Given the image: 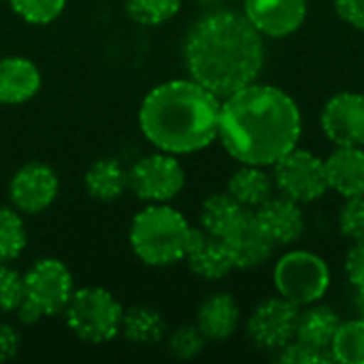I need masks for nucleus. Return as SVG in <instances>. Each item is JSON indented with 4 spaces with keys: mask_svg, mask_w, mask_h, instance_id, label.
I'll use <instances>...</instances> for the list:
<instances>
[{
    "mask_svg": "<svg viewBox=\"0 0 364 364\" xmlns=\"http://www.w3.org/2000/svg\"><path fill=\"white\" fill-rule=\"evenodd\" d=\"M218 136L241 164L273 166L301 139L299 105L284 90L254 81L224 98Z\"/></svg>",
    "mask_w": 364,
    "mask_h": 364,
    "instance_id": "f257e3e1",
    "label": "nucleus"
},
{
    "mask_svg": "<svg viewBox=\"0 0 364 364\" xmlns=\"http://www.w3.org/2000/svg\"><path fill=\"white\" fill-rule=\"evenodd\" d=\"M183 53L192 79L222 100L254 83L264 62L260 32L245 15L230 11L198 19L186 38Z\"/></svg>",
    "mask_w": 364,
    "mask_h": 364,
    "instance_id": "f03ea898",
    "label": "nucleus"
},
{
    "mask_svg": "<svg viewBox=\"0 0 364 364\" xmlns=\"http://www.w3.org/2000/svg\"><path fill=\"white\" fill-rule=\"evenodd\" d=\"M220 107V98L194 79L166 81L145 96L139 124L160 151L194 154L218 139Z\"/></svg>",
    "mask_w": 364,
    "mask_h": 364,
    "instance_id": "7ed1b4c3",
    "label": "nucleus"
},
{
    "mask_svg": "<svg viewBox=\"0 0 364 364\" xmlns=\"http://www.w3.org/2000/svg\"><path fill=\"white\" fill-rule=\"evenodd\" d=\"M192 226L188 220L164 205L143 209L130 226V245L149 267H168L186 258Z\"/></svg>",
    "mask_w": 364,
    "mask_h": 364,
    "instance_id": "20e7f679",
    "label": "nucleus"
},
{
    "mask_svg": "<svg viewBox=\"0 0 364 364\" xmlns=\"http://www.w3.org/2000/svg\"><path fill=\"white\" fill-rule=\"evenodd\" d=\"M64 316L68 328L79 339L105 343L122 331L124 309L111 292L102 288H83L73 292Z\"/></svg>",
    "mask_w": 364,
    "mask_h": 364,
    "instance_id": "39448f33",
    "label": "nucleus"
},
{
    "mask_svg": "<svg viewBox=\"0 0 364 364\" xmlns=\"http://www.w3.org/2000/svg\"><path fill=\"white\" fill-rule=\"evenodd\" d=\"M279 296L303 307L320 301L331 286L328 264L311 252L286 254L273 271Z\"/></svg>",
    "mask_w": 364,
    "mask_h": 364,
    "instance_id": "423d86ee",
    "label": "nucleus"
},
{
    "mask_svg": "<svg viewBox=\"0 0 364 364\" xmlns=\"http://www.w3.org/2000/svg\"><path fill=\"white\" fill-rule=\"evenodd\" d=\"M273 183L294 203H314L328 190L326 164L307 149H290L273 164Z\"/></svg>",
    "mask_w": 364,
    "mask_h": 364,
    "instance_id": "0eeeda50",
    "label": "nucleus"
},
{
    "mask_svg": "<svg viewBox=\"0 0 364 364\" xmlns=\"http://www.w3.org/2000/svg\"><path fill=\"white\" fill-rule=\"evenodd\" d=\"M186 183L181 164L173 154H151L141 158L128 171V188L149 203H164L175 198Z\"/></svg>",
    "mask_w": 364,
    "mask_h": 364,
    "instance_id": "6e6552de",
    "label": "nucleus"
},
{
    "mask_svg": "<svg viewBox=\"0 0 364 364\" xmlns=\"http://www.w3.org/2000/svg\"><path fill=\"white\" fill-rule=\"evenodd\" d=\"M26 299L41 309L43 316L64 314L75 288L68 267L55 258H43L23 275Z\"/></svg>",
    "mask_w": 364,
    "mask_h": 364,
    "instance_id": "1a4fd4ad",
    "label": "nucleus"
},
{
    "mask_svg": "<svg viewBox=\"0 0 364 364\" xmlns=\"http://www.w3.org/2000/svg\"><path fill=\"white\" fill-rule=\"evenodd\" d=\"M299 316V305L288 299H267L254 309L247 322V335L260 350H282L296 337Z\"/></svg>",
    "mask_w": 364,
    "mask_h": 364,
    "instance_id": "9d476101",
    "label": "nucleus"
},
{
    "mask_svg": "<svg viewBox=\"0 0 364 364\" xmlns=\"http://www.w3.org/2000/svg\"><path fill=\"white\" fill-rule=\"evenodd\" d=\"M322 130L337 147L364 145V94L341 92L322 109Z\"/></svg>",
    "mask_w": 364,
    "mask_h": 364,
    "instance_id": "9b49d317",
    "label": "nucleus"
},
{
    "mask_svg": "<svg viewBox=\"0 0 364 364\" xmlns=\"http://www.w3.org/2000/svg\"><path fill=\"white\" fill-rule=\"evenodd\" d=\"M58 190L60 181L55 171L43 162H30L13 175L9 196L15 209L23 213H41L55 200Z\"/></svg>",
    "mask_w": 364,
    "mask_h": 364,
    "instance_id": "f8f14e48",
    "label": "nucleus"
},
{
    "mask_svg": "<svg viewBox=\"0 0 364 364\" xmlns=\"http://www.w3.org/2000/svg\"><path fill=\"white\" fill-rule=\"evenodd\" d=\"M247 21L260 36H290L307 17V0H243Z\"/></svg>",
    "mask_w": 364,
    "mask_h": 364,
    "instance_id": "ddd939ff",
    "label": "nucleus"
},
{
    "mask_svg": "<svg viewBox=\"0 0 364 364\" xmlns=\"http://www.w3.org/2000/svg\"><path fill=\"white\" fill-rule=\"evenodd\" d=\"M235 269H256L262 262H267L273 254L275 243L269 239V235L262 230V226L258 224L254 211L247 209V213L239 220V224L226 235L222 237Z\"/></svg>",
    "mask_w": 364,
    "mask_h": 364,
    "instance_id": "4468645a",
    "label": "nucleus"
},
{
    "mask_svg": "<svg viewBox=\"0 0 364 364\" xmlns=\"http://www.w3.org/2000/svg\"><path fill=\"white\" fill-rule=\"evenodd\" d=\"M186 260H188L190 269L203 279H222L235 269L232 256H230L224 239H220L203 228L192 230Z\"/></svg>",
    "mask_w": 364,
    "mask_h": 364,
    "instance_id": "2eb2a0df",
    "label": "nucleus"
},
{
    "mask_svg": "<svg viewBox=\"0 0 364 364\" xmlns=\"http://www.w3.org/2000/svg\"><path fill=\"white\" fill-rule=\"evenodd\" d=\"M254 215L275 245L296 241L305 228V218H303L299 203L286 196H279V198L271 196L260 207H256Z\"/></svg>",
    "mask_w": 364,
    "mask_h": 364,
    "instance_id": "dca6fc26",
    "label": "nucleus"
},
{
    "mask_svg": "<svg viewBox=\"0 0 364 364\" xmlns=\"http://www.w3.org/2000/svg\"><path fill=\"white\" fill-rule=\"evenodd\" d=\"M326 164L328 188L337 190L346 198L364 196V149L363 147H337Z\"/></svg>",
    "mask_w": 364,
    "mask_h": 364,
    "instance_id": "f3484780",
    "label": "nucleus"
},
{
    "mask_svg": "<svg viewBox=\"0 0 364 364\" xmlns=\"http://www.w3.org/2000/svg\"><path fill=\"white\" fill-rule=\"evenodd\" d=\"M41 90V73L34 62L26 58H2L0 60V102L21 105L36 96Z\"/></svg>",
    "mask_w": 364,
    "mask_h": 364,
    "instance_id": "a211bd4d",
    "label": "nucleus"
},
{
    "mask_svg": "<svg viewBox=\"0 0 364 364\" xmlns=\"http://www.w3.org/2000/svg\"><path fill=\"white\" fill-rule=\"evenodd\" d=\"M239 324V305L230 294H213L200 307L196 326L211 341L228 339Z\"/></svg>",
    "mask_w": 364,
    "mask_h": 364,
    "instance_id": "6ab92c4d",
    "label": "nucleus"
},
{
    "mask_svg": "<svg viewBox=\"0 0 364 364\" xmlns=\"http://www.w3.org/2000/svg\"><path fill=\"white\" fill-rule=\"evenodd\" d=\"M273 190H275L273 177L267 175L262 166H252V164H243V168H239L228 181V194L247 209L260 207L264 200L273 196Z\"/></svg>",
    "mask_w": 364,
    "mask_h": 364,
    "instance_id": "aec40b11",
    "label": "nucleus"
},
{
    "mask_svg": "<svg viewBox=\"0 0 364 364\" xmlns=\"http://www.w3.org/2000/svg\"><path fill=\"white\" fill-rule=\"evenodd\" d=\"M85 188L96 200H117L128 188V173L113 158L96 160L85 173Z\"/></svg>",
    "mask_w": 364,
    "mask_h": 364,
    "instance_id": "412c9836",
    "label": "nucleus"
},
{
    "mask_svg": "<svg viewBox=\"0 0 364 364\" xmlns=\"http://www.w3.org/2000/svg\"><path fill=\"white\" fill-rule=\"evenodd\" d=\"M339 316L328 307H311L299 316L296 341L307 343L318 350H331L335 333L339 328Z\"/></svg>",
    "mask_w": 364,
    "mask_h": 364,
    "instance_id": "4be33fe9",
    "label": "nucleus"
},
{
    "mask_svg": "<svg viewBox=\"0 0 364 364\" xmlns=\"http://www.w3.org/2000/svg\"><path fill=\"white\" fill-rule=\"evenodd\" d=\"M245 213H247V207L239 205L230 194H213L203 203L200 224H203V230L222 239L239 224V220Z\"/></svg>",
    "mask_w": 364,
    "mask_h": 364,
    "instance_id": "5701e85b",
    "label": "nucleus"
},
{
    "mask_svg": "<svg viewBox=\"0 0 364 364\" xmlns=\"http://www.w3.org/2000/svg\"><path fill=\"white\" fill-rule=\"evenodd\" d=\"M122 333L130 343L139 346H154L160 343L166 335L164 318L151 307H132L124 311L122 318Z\"/></svg>",
    "mask_w": 364,
    "mask_h": 364,
    "instance_id": "b1692460",
    "label": "nucleus"
},
{
    "mask_svg": "<svg viewBox=\"0 0 364 364\" xmlns=\"http://www.w3.org/2000/svg\"><path fill=\"white\" fill-rule=\"evenodd\" d=\"M333 360L343 364H364V320L341 322L331 343Z\"/></svg>",
    "mask_w": 364,
    "mask_h": 364,
    "instance_id": "393cba45",
    "label": "nucleus"
},
{
    "mask_svg": "<svg viewBox=\"0 0 364 364\" xmlns=\"http://www.w3.org/2000/svg\"><path fill=\"white\" fill-rule=\"evenodd\" d=\"M26 228L21 218L6 207H0V264H6L15 258L26 247Z\"/></svg>",
    "mask_w": 364,
    "mask_h": 364,
    "instance_id": "a878e982",
    "label": "nucleus"
},
{
    "mask_svg": "<svg viewBox=\"0 0 364 364\" xmlns=\"http://www.w3.org/2000/svg\"><path fill=\"white\" fill-rule=\"evenodd\" d=\"M181 0H126L128 15L143 26H160L177 15Z\"/></svg>",
    "mask_w": 364,
    "mask_h": 364,
    "instance_id": "bb28decb",
    "label": "nucleus"
},
{
    "mask_svg": "<svg viewBox=\"0 0 364 364\" xmlns=\"http://www.w3.org/2000/svg\"><path fill=\"white\" fill-rule=\"evenodd\" d=\"M64 4L66 0H11L13 11L30 23L53 21L62 13Z\"/></svg>",
    "mask_w": 364,
    "mask_h": 364,
    "instance_id": "cd10ccee",
    "label": "nucleus"
},
{
    "mask_svg": "<svg viewBox=\"0 0 364 364\" xmlns=\"http://www.w3.org/2000/svg\"><path fill=\"white\" fill-rule=\"evenodd\" d=\"M205 341H207V337L200 333L198 326L186 324V326H179V328L171 335L168 348H171L173 356H177V358H181V360H192V358H196V356L203 352Z\"/></svg>",
    "mask_w": 364,
    "mask_h": 364,
    "instance_id": "c85d7f7f",
    "label": "nucleus"
},
{
    "mask_svg": "<svg viewBox=\"0 0 364 364\" xmlns=\"http://www.w3.org/2000/svg\"><path fill=\"white\" fill-rule=\"evenodd\" d=\"M23 299H26L23 275L0 264V311H17Z\"/></svg>",
    "mask_w": 364,
    "mask_h": 364,
    "instance_id": "c756f323",
    "label": "nucleus"
},
{
    "mask_svg": "<svg viewBox=\"0 0 364 364\" xmlns=\"http://www.w3.org/2000/svg\"><path fill=\"white\" fill-rule=\"evenodd\" d=\"M339 228L346 239L364 241V196L348 198L339 213Z\"/></svg>",
    "mask_w": 364,
    "mask_h": 364,
    "instance_id": "7c9ffc66",
    "label": "nucleus"
},
{
    "mask_svg": "<svg viewBox=\"0 0 364 364\" xmlns=\"http://www.w3.org/2000/svg\"><path fill=\"white\" fill-rule=\"evenodd\" d=\"M279 363L290 364H320L333 363V354H326V350L311 348L301 341H290L286 348H282Z\"/></svg>",
    "mask_w": 364,
    "mask_h": 364,
    "instance_id": "2f4dec72",
    "label": "nucleus"
},
{
    "mask_svg": "<svg viewBox=\"0 0 364 364\" xmlns=\"http://www.w3.org/2000/svg\"><path fill=\"white\" fill-rule=\"evenodd\" d=\"M346 273L352 286L364 294V241H356V245L350 250L346 258Z\"/></svg>",
    "mask_w": 364,
    "mask_h": 364,
    "instance_id": "473e14b6",
    "label": "nucleus"
},
{
    "mask_svg": "<svg viewBox=\"0 0 364 364\" xmlns=\"http://www.w3.org/2000/svg\"><path fill=\"white\" fill-rule=\"evenodd\" d=\"M333 2L343 21L364 30V0H333Z\"/></svg>",
    "mask_w": 364,
    "mask_h": 364,
    "instance_id": "72a5a7b5",
    "label": "nucleus"
},
{
    "mask_svg": "<svg viewBox=\"0 0 364 364\" xmlns=\"http://www.w3.org/2000/svg\"><path fill=\"white\" fill-rule=\"evenodd\" d=\"M19 352V337L9 324H0V363H9Z\"/></svg>",
    "mask_w": 364,
    "mask_h": 364,
    "instance_id": "f704fd0d",
    "label": "nucleus"
},
{
    "mask_svg": "<svg viewBox=\"0 0 364 364\" xmlns=\"http://www.w3.org/2000/svg\"><path fill=\"white\" fill-rule=\"evenodd\" d=\"M43 318V314H41V309L36 307V305H32L28 299H23L21 301V305L17 307V320L21 322V324H36L38 320Z\"/></svg>",
    "mask_w": 364,
    "mask_h": 364,
    "instance_id": "c9c22d12",
    "label": "nucleus"
},
{
    "mask_svg": "<svg viewBox=\"0 0 364 364\" xmlns=\"http://www.w3.org/2000/svg\"><path fill=\"white\" fill-rule=\"evenodd\" d=\"M360 299H363V301H360V318L364 320V294H360Z\"/></svg>",
    "mask_w": 364,
    "mask_h": 364,
    "instance_id": "e433bc0d",
    "label": "nucleus"
}]
</instances>
